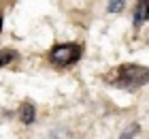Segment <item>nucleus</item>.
Instances as JSON below:
<instances>
[{"mask_svg": "<svg viewBox=\"0 0 149 139\" xmlns=\"http://www.w3.org/2000/svg\"><path fill=\"white\" fill-rule=\"evenodd\" d=\"M107 83L121 90H139L149 83V68L143 64H121L115 66L113 71L104 77Z\"/></svg>", "mask_w": 149, "mask_h": 139, "instance_id": "f257e3e1", "label": "nucleus"}, {"mask_svg": "<svg viewBox=\"0 0 149 139\" xmlns=\"http://www.w3.org/2000/svg\"><path fill=\"white\" fill-rule=\"evenodd\" d=\"M79 58H81V45H77V43L53 45L49 49V54H47L49 64H53L56 68H68L72 64H77Z\"/></svg>", "mask_w": 149, "mask_h": 139, "instance_id": "f03ea898", "label": "nucleus"}, {"mask_svg": "<svg viewBox=\"0 0 149 139\" xmlns=\"http://www.w3.org/2000/svg\"><path fill=\"white\" fill-rule=\"evenodd\" d=\"M149 19V0H136V6H134V15L132 22L136 28H141Z\"/></svg>", "mask_w": 149, "mask_h": 139, "instance_id": "7ed1b4c3", "label": "nucleus"}, {"mask_svg": "<svg viewBox=\"0 0 149 139\" xmlns=\"http://www.w3.org/2000/svg\"><path fill=\"white\" fill-rule=\"evenodd\" d=\"M19 120H22V124H26V126L34 124V120H36V107L32 105V103H22V105H19Z\"/></svg>", "mask_w": 149, "mask_h": 139, "instance_id": "20e7f679", "label": "nucleus"}, {"mask_svg": "<svg viewBox=\"0 0 149 139\" xmlns=\"http://www.w3.org/2000/svg\"><path fill=\"white\" fill-rule=\"evenodd\" d=\"M17 52L15 49H0V66H6V64H11L13 60L17 58Z\"/></svg>", "mask_w": 149, "mask_h": 139, "instance_id": "39448f33", "label": "nucleus"}, {"mask_svg": "<svg viewBox=\"0 0 149 139\" xmlns=\"http://www.w3.org/2000/svg\"><path fill=\"white\" fill-rule=\"evenodd\" d=\"M139 131H141V126H139V124H136V122H132V124H130V126H128V128L124 131V133H121V135H119V139H134V135H136V133H139Z\"/></svg>", "mask_w": 149, "mask_h": 139, "instance_id": "423d86ee", "label": "nucleus"}, {"mask_svg": "<svg viewBox=\"0 0 149 139\" xmlns=\"http://www.w3.org/2000/svg\"><path fill=\"white\" fill-rule=\"evenodd\" d=\"M124 4H126V0H109L107 11H109V13H121V11H124Z\"/></svg>", "mask_w": 149, "mask_h": 139, "instance_id": "0eeeda50", "label": "nucleus"}, {"mask_svg": "<svg viewBox=\"0 0 149 139\" xmlns=\"http://www.w3.org/2000/svg\"><path fill=\"white\" fill-rule=\"evenodd\" d=\"M0 30H2V17H0Z\"/></svg>", "mask_w": 149, "mask_h": 139, "instance_id": "6e6552de", "label": "nucleus"}]
</instances>
